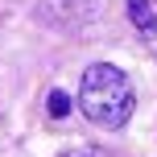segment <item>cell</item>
<instances>
[{
	"label": "cell",
	"mask_w": 157,
	"mask_h": 157,
	"mask_svg": "<svg viewBox=\"0 0 157 157\" xmlns=\"http://www.w3.org/2000/svg\"><path fill=\"white\" fill-rule=\"evenodd\" d=\"M46 108H50V116H54V120H62L66 112H71V95L54 87V91H50V99H46Z\"/></svg>",
	"instance_id": "3957f363"
},
{
	"label": "cell",
	"mask_w": 157,
	"mask_h": 157,
	"mask_svg": "<svg viewBox=\"0 0 157 157\" xmlns=\"http://www.w3.org/2000/svg\"><path fill=\"white\" fill-rule=\"evenodd\" d=\"M78 108H83L87 120L103 128H120L132 120V108H136V95H132V83H128L124 71L108 62H95L83 71V83H78Z\"/></svg>",
	"instance_id": "6da1fadb"
},
{
	"label": "cell",
	"mask_w": 157,
	"mask_h": 157,
	"mask_svg": "<svg viewBox=\"0 0 157 157\" xmlns=\"http://www.w3.org/2000/svg\"><path fill=\"white\" fill-rule=\"evenodd\" d=\"M62 157H108V153H99V149H71V153H62Z\"/></svg>",
	"instance_id": "277c9868"
},
{
	"label": "cell",
	"mask_w": 157,
	"mask_h": 157,
	"mask_svg": "<svg viewBox=\"0 0 157 157\" xmlns=\"http://www.w3.org/2000/svg\"><path fill=\"white\" fill-rule=\"evenodd\" d=\"M128 17L141 33H157V17H153V4L149 0H128Z\"/></svg>",
	"instance_id": "7a4b0ae2"
}]
</instances>
